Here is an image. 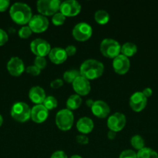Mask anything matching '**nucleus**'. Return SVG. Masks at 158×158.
<instances>
[{
  "mask_svg": "<svg viewBox=\"0 0 158 158\" xmlns=\"http://www.w3.org/2000/svg\"><path fill=\"white\" fill-rule=\"evenodd\" d=\"M9 15L15 23L25 25L32 18V9L26 3L15 2L10 7Z\"/></svg>",
  "mask_w": 158,
  "mask_h": 158,
  "instance_id": "obj_1",
  "label": "nucleus"
},
{
  "mask_svg": "<svg viewBox=\"0 0 158 158\" xmlns=\"http://www.w3.org/2000/svg\"><path fill=\"white\" fill-rule=\"evenodd\" d=\"M79 72L87 80H94L103 74L104 65L99 60L89 59L82 63Z\"/></svg>",
  "mask_w": 158,
  "mask_h": 158,
  "instance_id": "obj_2",
  "label": "nucleus"
},
{
  "mask_svg": "<svg viewBox=\"0 0 158 158\" xmlns=\"http://www.w3.org/2000/svg\"><path fill=\"white\" fill-rule=\"evenodd\" d=\"M10 113L14 120L23 123L30 118L31 109L27 103L24 102H17L12 105Z\"/></svg>",
  "mask_w": 158,
  "mask_h": 158,
  "instance_id": "obj_3",
  "label": "nucleus"
},
{
  "mask_svg": "<svg viewBox=\"0 0 158 158\" xmlns=\"http://www.w3.org/2000/svg\"><path fill=\"white\" fill-rule=\"evenodd\" d=\"M74 114L68 109H62L56 114L55 122L57 127L64 131H69L74 123Z\"/></svg>",
  "mask_w": 158,
  "mask_h": 158,
  "instance_id": "obj_4",
  "label": "nucleus"
},
{
  "mask_svg": "<svg viewBox=\"0 0 158 158\" xmlns=\"http://www.w3.org/2000/svg\"><path fill=\"white\" fill-rule=\"evenodd\" d=\"M100 50L105 57L114 59L120 54L121 46L113 39H104L100 44Z\"/></svg>",
  "mask_w": 158,
  "mask_h": 158,
  "instance_id": "obj_5",
  "label": "nucleus"
},
{
  "mask_svg": "<svg viewBox=\"0 0 158 158\" xmlns=\"http://www.w3.org/2000/svg\"><path fill=\"white\" fill-rule=\"evenodd\" d=\"M60 0H39L37 2V8L40 15H54L60 11Z\"/></svg>",
  "mask_w": 158,
  "mask_h": 158,
  "instance_id": "obj_6",
  "label": "nucleus"
},
{
  "mask_svg": "<svg viewBox=\"0 0 158 158\" xmlns=\"http://www.w3.org/2000/svg\"><path fill=\"white\" fill-rule=\"evenodd\" d=\"M72 35L78 41H86L92 35V28L87 23H79L73 28Z\"/></svg>",
  "mask_w": 158,
  "mask_h": 158,
  "instance_id": "obj_7",
  "label": "nucleus"
},
{
  "mask_svg": "<svg viewBox=\"0 0 158 158\" xmlns=\"http://www.w3.org/2000/svg\"><path fill=\"white\" fill-rule=\"evenodd\" d=\"M31 51L35 54L37 56L45 57L49 55L51 50L50 43L43 39H36L33 40L30 43Z\"/></svg>",
  "mask_w": 158,
  "mask_h": 158,
  "instance_id": "obj_8",
  "label": "nucleus"
},
{
  "mask_svg": "<svg viewBox=\"0 0 158 158\" xmlns=\"http://www.w3.org/2000/svg\"><path fill=\"white\" fill-rule=\"evenodd\" d=\"M28 24L32 32L40 33L47 29L49 26V20L46 16L39 14L33 15Z\"/></svg>",
  "mask_w": 158,
  "mask_h": 158,
  "instance_id": "obj_9",
  "label": "nucleus"
},
{
  "mask_svg": "<svg viewBox=\"0 0 158 158\" xmlns=\"http://www.w3.org/2000/svg\"><path fill=\"white\" fill-rule=\"evenodd\" d=\"M126 123L125 116L122 113H115L110 116L107 120V126L110 131L119 132L122 131Z\"/></svg>",
  "mask_w": 158,
  "mask_h": 158,
  "instance_id": "obj_10",
  "label": "nucleus"
},
{
  "mask_svg": "<svg viewBox=\"0 0 158 158\" xmlns=\"http://www.w3.org/2000/svg\"><path fill=\"white\" fill-rule=\"evenodd\" d=\"M81 9V4L76 0H66L62 2L60 12L65 16H74L79 14Z\"/></svg>",
  "mask_w": 158,
  "mask_h": 158,
  "instance_id": "obj_11",
  "label": "nucleus"
},
{
  "mask_svg": "<svg viewBox=\"0 0 158 158\" xmlns=\"http://www.w3.org/2000/svg\"><path fill=\"white\" fill-rule=\"evenodd\" d=\"M72 86L74 90L79 96L88 95L91 91V84L89 80L81 75L74 80Z\"/></svg>",
  "mask_w": 158,
  "mask_h": 158,
  "instance_id": "obj_12",
  "label": "nucleus"
},
{
  "mask_svg": "<svg viewBox=\"0 0 158 158\" xmlns=\"http://www.w3.org/2000/svg\"><path fill=\"white\" fill-rule=\"evenodd\" d=\"M147 104V98L142 92H135L129 99V106L135 112H140Z\"/></svg>",
  "mask_w": 158,
  "mask_h": 158,
  "instance_id": "obj_13",
  "label": "nucleus"
},
{
  "mask_svg": "<svg viewBox=\"0 0 158 158\" xmlns=\"http://www.w3.org/2000/svg\"><path fill=\"white\" fill-rule=\"evenodd\" d=\"M112 66L116 73L123 75L126 73L129 69L130 61L128 57L125 56L122 54H119L113 60Z\"/></svg>",
  "mask_w": 158,
  "mask_h": 158,
  "instance_id": "obj_14",
  "label": "nucleus"
},
{
  "mask_svg": "<svg viewBox=\"0 0 158 158\" xmlns=\"http://www.w3.org/2000/svg\"><path fill=\"white\" fill-rule=\"evenodd\" d=\"M49 111L43 104H37L31 109L30 118L35 123H42L47 119Z\"/></svg>",
  "mask_w": 158,
  "mask_h": 158,
  "instance_id": "obj_15",
  "label": "nucleus"
},
{
  "mask_svg": "<svg viewBox=\"0 0 158 158\" xmlns=\"http://www.w3.org/2000/svg\"><path fill=\"white\" fill-rule=\"evenodd\" d=\"M7 69L12 76L19 77L25 70L23 61L17 56L12 57L7 63Z\"/></svg>",
  "mask_w": 158,
  "mask_h": 158,
  "instance_id": "obj_16",
  "label": "nucleus"
},
{
  "mask_svg": "<svg viewBox=\"0 0 158 158\" xmlns=\"http://www.w3.org/2000/svg\"><path fill=\"white\" fill-rule=\"evenodd\" d=\"M91 112L99 118H105L110 113V107L103 100H96L91 107Z\"/></svg>",
  "mask_w": 158,
  "mask_h": 158,
  "instance_id": "obj_17",
  "label": "nucleus"
},
{
  "mask_svg": "<svg viewBox=\"0 0 158 158\" xmlns=\"http://www.w3.org/2000/svg\"><path fill=\"white\" fill-rule=\"evenodd\" d=\"M49 58L52 63L55 64H60L66 61L68 55L66 53L65 49L61 47H54L51 49L49 53Z\"/></svg>",
  "mask_w": 158,
  "mask_h": 158,
  "instance_id": "obj_18",
  "label": "nucleus"
},
{
  "mask_svg": "<svg viewBox=\"0 0 158 158\" xmlns=\"http://www.w3.org/2000/svg\"><path fill=\"white\" fill-rule=\"evenodd\" d=\"M29 97L33 103L36 104H43L46 98V94L43 88L39 86H35L29 89Z\"/></svg>",
  "mask_w": 158,
  "mask_h": 158,
  "instance_id": "obj_19",
  "label": "nucleus"
},
{
  "mask_svg": "<svg viewBox=\"0 0 158 158\" xmlns=\"http://www.w3.org/2000/svg\"><path fill=\"white\" fill-rule=\"evenodd\" d=\"M77 129L82 134H89L94 128V123L91 118L88 117H83L79 119L77 122Z\"/></svg>",
  "mask_w": 158,
  "mask_h": 158,
  "instance_id": "obj_20",
  "label": "nucleus"
},
{
  "mask_svg": "<svg viewBox=\"0 0 158 158\" xmlns=\"http://www.w3.org/2000/svg\"><path fill=\"white\" fill-rule=\"evenodd\" d=\"M82 103V99L77 94H73L68 97V100L66 102L67 109L70 110H74L77 109L81 106Z\"/></svg>",
  "mask_w": 158,
  "mask_h": 158,
  "instance_id": "obj_21",
  "label": "nucleus"
},
{
  "mask_svg": "<svg viewBox=\"0 0 158 158\" xmlns=\"http://www.w3.org/2000/svg\"><path fill=\"white\" fill-rule=\"evenodd\" d=\"M137 52V46L133 43H125L122 46H121V54L126 57L133 56Z\"/></svg>",
  "mask_w": 158,
  "mask_h": 158,
  "instance_id": "obj_22",
  "label": "nucleus"
},
{
  "mask_svg": "<svg viewBox=\"0 0 158 158\" xmlns=\"http://www.w3.org/2000/svg\"><path fill=\"white\" fill-rule=\"evenodd\" d=\"M109 14L103 9H99L94 13V19L99 24L105 25L109 21Z\"/></svg>",
  "mask_w": 158,
  "mask_h": 158,
  "instance_id": "obj_23",
  "label": "nucleus"
},
{
  "mask_svg": "<svg viewBox=\"0 0 158 158\" xmlns=\"http://www.w3.org/2000/svg\"><path fill=\"white\" fill-rule=\"evenodd\" d=\"M137 158H158V154L150 148H144L138 151Z\"/></svg>",
  "mask_w": 158,
  "mask_h": 158,
  "instance_id": "obj_24",
  "label": "nucleus"
},
{
  "mask_svg": "<svg viewBox=\"0 0 158 158\" xmlns=\"http://www.w3.org/2000/svg\"><path fill=\"white\" fill-rule=\"evenodd\" d=\"M130 142H131L133 148L136 150H138V151L145 148V141L140 135L137 134V135L133 136Z\"/></svg>",
  "mask_w": 158,
  "mask_h": 158,
  "instance_id": "obj_25",
  "label": "nucleus"
},
{
  "mask_svg": "<svg viewBox=\"0 0 158 158\" xmlns=\"http://www.w3.org/2000/svg\"><path fill=\"white\" fill-rule=\"evenodd\" d=\"M80 75V72L77 69H69L65 71L64 73V80L68 83H73L74 80Z\"/></svg>",
  "mask_w": 158,
  "mask_h": 158,
  "instance_id": "obj_26",
  "label": "nucleus"
},
{
  "mask_svg": "<svg viewBox=\"0 0 158 158\" xmlns=\"http://www.w3.org/2000/svg\"><path fill=\"white\" fill-rule=\"evenodd\" d=\"M43 105L48 110H53L57 107V100L53 96H48V97H46V98H45Z\"/></svg>",
  "mask_w": 158,
  "mask_h": 158,
  "instance_id": "obj_27",
  "label": "nucleus"
},
{
  "mask_svg": "<svg viewBox=\"0 0 158 158\" xmlns=\"http://www.w3.org/2000/svg\"><path fill=\"white\" fill-rule=\"evenodd\" d=\"M66 16L64 15L60 12H57V13L54 14L52 17V23L55 26H61L64 23Z\"/></svg>",
  "mask_w": 158,
  "mask_h": 158,
  "instance_id": "obj_28",
  "label": "nucleus"
},
{
  "mask_svg": "<svg viewBox=\"0 0 158 158\" xmlns=\"http://www.w3.org/2000/svg\"><path fill=\"white\" fill-rule=\"evenodd\" d=\"M32 32L29 26H24L19 30V35L22 39H27L30 36Z\"/></svg>",
  "mask_w": 158,
  "mask_h": 158,
  "instance_id": "obj_29",
  "label": "nucleus"
},
{
  "mask_svg": "<svg viewBox=\"0 0 158 158\" xmlns=\"http://www.w3.org/2000/svg\"><path fill=\"white\" fill-rule=\"evenodd\" d=\"M34 66L39 68L40 70L44 69L46 66V60L45 59V57L36 56L35 60H34Z\"/></svg>",
  "mask_w": 158,
  "mask_h": 158,
  "instance_id": "obj_30",
  "label": "nucleus"
},
{
  "mask_svg": "<svg viewBox=\"0 0 158 158\" xmlns=\"http://www.w3.org/2000/svg\"><path fill=\"white\" fill-rule=\"evenodd\" d=\"M119 158H137V154L133 150H125L121 152Z\"/></svg>",
  "mask_w": 158,
  "mask_h": 158,
  "instance_id": "obj_31",
  "label": "nucleus"
},
{
  "mask_svg": "<svg viewBox=\"0 0 158 158\" xmlns=\"http://www.w3.org/2000/svg\"><path fill=\"white\" fill-rule=\"evenodd\" d=\"M26 72L32 76H38L40 73V69L39 68H37V66L33 65V66H29L28 67H26Z\"/></svg>",
  "mask_w": 158,
  "mask_h": 158,
  "instance_id": "obj_32",
  "label": "nucleus"
},
{
  "mask_svg": "<svg viewBox=\"0 0 158 158\" xmlns=\"http://www.w3.org/2000/svg\"><path fill=\"white\" fill-rule=\"evenodd\" d=\"M76 140L81 144H87L89 142V139L85 134H79L76 136Z\"/></svg>",
  "mask_w": 158,
  "mask_h": 158,
  "instance_id": "obj_33",
  "label": "nucleus"
},
{
  "mask_svg": "<svg viewBox=\"0 0 158 158\" xmlns=\"http://www.w3.org/2000/svg\"><path fill=\"white\" fill-rule=\"evenodd\" d=\"M9 37H8V34L3 29H0V46H3L7 43Z\"/></svg>",
  "mask_w": 158,
  "mask_h": 158,
  "instance_id": "obj_34",
  "label": "nucleus"
},
{
  "mask_svg": "<svg viewBox=\"0 0 158 158\" xmlns=\"http://www.w3.org/2000/svg\"><path fill=\"white\" fill-rule=\"evenodd\" d=\"M64 84V82L61 79H55L50 82V86L53 89H58L61 87Z\"/></svg>",
  "mask_w": 158,
  "mask_h": 158,
  "instance_id": "obj_35",
  "label": "nucleus"
},
{
  "mask_svg": "<svg viewBox=\"0 0 158 158\" xmlns=\"http://www.w3.org/2000/svg\"><path fill=\"white\" fill-rule=\"evenodd\" d=\"M65 51H66V53L68 55V56H74L76 53L77 49L73 45H69V46H68L66 47Z\"/></svg>",
  "mask_w": 158,
  "mask_h": 158,
  "instance_id": "obj_36",
  "label": "nucleus"
},
{
  "mask_svg": "<svg viewBox=\"0 0 158 158\" xmlns=\"http://www.w3.org/2000/svg\"><path fill=\"white\" fill-rule=\"evenodd\" d=\"M50 158H68L66 153L63 151H57L54 152L51 155Z\"/></svg>",
  "mask_w": 158,
  "mask_h": 158,
  "instance_id": "obj_37",
  "label": "nucleus"
},
{
  "mask_svg": "<svg viewBox=\"0 0 158 158\" xmlns=\"http://www.w3.org/2000/svg\"><path fill=\"white\" fill-rule=\"evenodd\" d=\"M10 2L9 0H0V12H4L9 8Z\"/></svg>",
  "mask_w": 158,
  "mask_h": 158,
  "instance_id": "obj_38",
  "label": "nucleus"
},
{
  "mask_svg": "<svg viewBox=\"0 0 158 158\" xmlns=\"http://www.w3.org/2000/svg\"><path fill=\"white\" fill-rule=\"evenodd\" d=\"M142 93L147 98V97H150V96H152V94H153V90H152V89H150V87H147L145 88V89L142 91Z\"/></svg>",
  "mask_w": 158,
  "mask_h": 158,
  "instance_id": "obj_39",
  "label": "nucleus"
},
{
  "mask_svg": "<svg viewBox=\"0 0 158 158\" xmlns=\"http://www.w3.org/2000/svg\"><path fill=\"white\" fill-rule=\"evenodd\" d=\"M107 135H108V139H110V140H113V139L116 138V132H114V131H110V130H109V131H108V134H107Z\"/></svg>",
  "mask_w": 158,
  "mask_h": 158,
  "instance_id": "obj_40",
  "label": "nucleus"
},
{
  "mask_svg": "<svg viewBox=\"0 0 158 158\" xmlns=\"http://www.w3.org/2000/svg\"><path fill=\"white\" fill-rule=\"evenodd\" d=\"M94 101H93L91 99H88V100H86V104L88 105V106H89V107H91L93 105V103H94Z\"/></svg>",
  "mask_w": 158,
  "mask_h": 158,
  "instance_id": "obj_41",
  "label": "nucleus"
},
{
  "mask_svg": "<svg viewBox=\"0 0 158 158\" xmlns=\"http://www.w3.org/2000/svg\"><path fill=\"white\" fill-rule=\"evenodd\" d=\"M2 123H3V118H2V117L1 114H0V127L2 126Z\"/></svg>",
  "mask_w": 158,
  "mask_h": 158,
  "instance_id": "obj_42",
  "label": "nucleus"
},
{
  "mask_svg": "<svg viewBox=\"0 0 158 158\" xmlns=\"http://www.w3.org/2000/svg\"><path fill=\"white\" fill-rule=\"evenodd\" d=\"M70 158H82V157L79 155H73V156H71Z\"/></svg>",
  "mask_w": 158,
  "mask_h": 158,
  "instance_id": "obj_43",
  "label": "nucleus"
}]
</instances>
